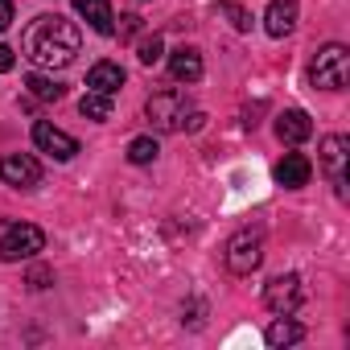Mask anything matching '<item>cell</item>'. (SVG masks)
<instances>
[{"mask_svg":"<svg viewBox=\"0 0 350 350\" xmlns=\"http://www.w3.org/2000/svg\"><path fill=\"white\" fill-rule=\"evenodd\" d=\"M79 46H83L79 25L66 21V17H58V13H42V17H33V21L25 25V33H21V50H25V58H29L33 66H46V70H62V66H70L75 54H79Z\"/></svg>","mask_w":350,"mask_h":350,"instance_id":"1","label":"cell"},{"mask_svg":"<svg viewBox=\"0 0 350 350\" xmlns=\"http://www.w3.org/2000/svg\"><path fill=\"white\" fill-rule=\"evenodd\" d=\"M144 116H148L152 128H161V132H178V128H198V124H202V111H194V103H190L186 91H178V87L157 91V95L144 103Z\"/></svg>","mask_w":350,"mask_h":350,"instance_id":"2","label":"cell"},{"mask_svg":"<svg viewBox=\"0 0 350 350\" xmlns=\"http://www.w3.org/2000/svg\"><path fill=\"white\" fill-rule=\"evenodd\" d=\"M346 79H350V50H346V46H338V42L321 46V50H317V58L309 62V83H313V87H321V91H342V87H346Z\"/></svg>","mask_w":350,"mask_h":350,"instance_id":"3","label":"cell"},{"mask_svg":"<svg viewBox=\"0 0 350 350\" xmlns=\"http://www.w3.org/2000/svg\"><path fill=\"white\" fill-rule=\"evenodd\" d=\"M46 247V231L33 223H13L0 235V264H17V260H33Z\"/></svg>","mask_w":350,"mask_h":350,"instance_id":"4","label":"cell"},{"mask_svg":"<svg viewBox=\"0 0 350 350\" xmlns=\"http://www.w3.org/2000/svg\"><path fill=\"white\" fill-rule=\"evenodd\" d=\"M227 268L235 272V276H252L260 264H264V239L256 235V231H239V235H231L227 239Z\"/></svg>","mask_w":350,"mask_h":350,"instance_id":"5","label":"cell"},{"mask_svg":"<svg viewBox=\"0 0 350 350\" xmlns=\"http://www.w3.org/2000/svg\"><path fill=\"white\" fill-rule=\"evenodd\" d=\"M301 301H305V284H301V276H297V272L272 276V280H268V288H264V305H268L272 313H297V309H301Z\"/></svg>","mask_w":350,"mask_h":350,"instance_id":"6","label":"cell"},{"mask_svg":"<svg viewBox=\"0 0 350 350\" xmlns=\"http://www.w3.org/2000/svg\"><path fill=\"white\" fill-rule=\"evenodd\" d=\"M0 182H5V186H17V190L38 186V182H42L38 157H29V152H9V157H0Z\"/></svg>","mask_w":350,"mask_h":350,"instance_id":"7","label":"cell"},{"mask_svg":"<svg viewBox=\"0 0 350 350\" xmlns=\"http://www.w3.org/2000/svg\"><path fill=\"white\" fill-rule=\"evenodd\" d=\"M33 144H38L42 152H50L54 161H70V157L79 152V140H75L70 132L54 128L50 120H38V124H33Z\"/></svg>","mask_w":350,"mask_h":350,"instance_id":"8","label":"cell"},{"mask_svg":"<svg viewBox=\"0 0 350 350\" xmlns=\"http://www.w3.org/2000/svg\"><path fill=\"white\" fill-rule=\"evenodd\" d=\"M346 148H350L346 136H325V140H321V165L329 169L338 198H346Z\"/></svg>","mask_w":350,"mask_h":350,"instance_id":"9","label":"cell"},{"mask_svg":"<svg viewBox=\"0 0 350 350\" xmlns=\"http://www.w3.org/2000/svg\"><path fill=\"white\" fill-rule=\"evenodd\" d=\"M309 173H313V165H309L305 152H284V157L276 161V169H272V178H276V186H284V190H301V186H309Z\"/></svg>","mask_w":350,"mask_h":350,"instance_id":"10","label":"cell"},{"mask_svg":"<svg viewBox=\"0 0 350 350\" xmlns=\"http://www.w3.org/2000/svg\"><path fill=\"white\" fill-rule=\"evenodd\" d=\"M70 5H75V13H79L95 33H103V38L116 33V13H111L107 0H70Z\"/></svg>","mask_w":350,"mask_h":350,"instance_id":"11","label":"cell"},{"mask_svg":"<svg viewBox=\"0 0 350 350\" xmlns=\"http://www.w3.org/2000/svg\"><path fill=\"white\" fill-rule=\"evenodd\" d=\"M276 136H280L284 144H301V140L313 136V120H309L301 107H288V111L276 116Z\"/></svg>","mask_w":350,"mask_h":350,"instance_id":"12","label":"cell"},{"mask_svg":"<svg viewBox=\"0 0 350 350\" xmlns=\"http://www.w3.org/2000/svg\"><path fill=\"white\" fill-rule=\"evenodd\" d=\"M264 29L268 38H288L297 29V0H272L264 13Z\"/></svg>","mask_w":350,"mask_h":350,"instance_id":"13","label":"cell"},{"mask_svg":"<svg viewBox=\"0 0 350 350\" xmlns=\"http://www.w3.org/2000/svg\"><path fill=\"white\" fill-rule=\"evenodd\" d=\"M169 75L178 79V83H198V79H202V54H198L194 46L173 50V54H169Z\"/></svg>","mask_w":350,"mask_h":350,"instance_id":"14","label":"cell"},{"mask_svg":"<svg viewBox=\"0 0 350 350\" xmlns=\"http://www.w3.org/2000/svg\"><path fill=\"white\" fill-rule=\"evenodd\" d=\"M124 87V66L120 62H95L87 70V91H99V95H116Z\"/></svg>","mask_w":350,"mask_h":350,"instance_id":"15","label":"cell"},{"mask_svg":"<svg viewBox=\"0 0 350 350\" xmlns=\"http://www.w3.org/2000/svg\"><path fill=\"white\" fill-rule=\"evenodd\" d=\"M264 338H268V346H276V350H280V346H297V342L305 338V329H301L288 313H276V321L264 329Z\"/></svg>","mask_w":350,"mask_h":350,"instance_id":"16","label":"cell"},{"mask_svg":"<svg viewBox=\"0 0 350 350\" xmlns=\"http://www.w3.org/2000/svg\"><path fill=\"white\" fill-rule=\"evenodd\" d=\"M25 87H29V95H33V99H46V103H54V99H62V95H66V87H62V83H54V79H46V75H29V79H25Z\"/></svg>","mask_w":350,"mask_h":350,"instance_id":"17","label":"cell"},{"mask_svg":"<svg viewBox=\"0 0 350 350\" xmlns=\"http://www.w3.org/2000/svg\"><path fill=\"white\" fill-rule=\"evenodd\" d=\"M79 111L87 120H111V95H99V91H87L79 99Z\"/></svg>","mask_w":350,"mask_h":350,"instance_id":"18","label":"cell"},{"mask_svg":"<svg viewBox=\"0 0 350 350\" xmlns=\"http://www.w3.org/2000/svg\"><path fill=\"white\" fill-rule=\"evenodd\" d=\"M157 152H161V148H157L152 136H136V140L128 144V161H132V165H152Z\"/></svg>","mask_w":350,"mask_h":350,"instance_id":"19","label":"cell"},{"mask_svg":"<svg viewBox=\"0 0 350 350\" xmlns=\"http://www.w3.org/2000/svg\"><path fill=\"white\" fill-rule=\"evenodd\" d=\"M219 13H227L235 29H243V33L252 29V13H247V9L239 5V0H219Z\"/></svg>","mask_w":350,"mask_h":350,"instance_id":"20","label":"cell"},{"mask_svg":"<svg viewBox=\"0 0 350 350\" xmlns=\"http://www.w3.org/2000/svg\"><path fill=\"white\" fill-rule=\"evenodd\" d=\"M161 54H165V46H161V38H157V33H152V38H144V42H140V50H136L140 66H157V62H161Z\"/></svg>","mask_w":350,"mask_h":350,"instance_id":"21","label":"cell"},{"mask_svg":"<svg viewBox=\"0 0 350 350\" xmlns=\"http://www.w3.org/2000/svg\"><path fill=\"white\" fill-rule=\"evenodd\" d=\"M140 29H144V21H140L136 13H124V17H120V25H116V33H120V42H128V38H136Z\"/></svg>","mask_w":350,"mask_h":350,"instance_id":"22","label":"cell"},{"mask_svg":"<svg viewBox=\"0 0 350 350\" xmlns=\"http://www.w3.org/2000/svg\"><path fill=\"white\" fill-rule=\"evenodd\" d=\"M54 284V272L50 268H33L29 272V288H50Z\"/></svg>","mask_w":350,"mask_h":350,"instance_id":"23","label":"cell"},{"mask_svg":"<svg viewBox=\"0 0 350 350\" xmlns=\"http://www.w3.org/2000/svg\"><path fill=\"white\" fill-rule=\"evenodd\" d=\"M13 66H17V58H13V50H9L5 42H0V75H9Z\"/></svg>","mask_w":350,"mask_h":350,"instance_id":"24","label":"cell"},{"mask_svg":"<svg viewBox=\"0 0 350 350\" xmlns=\"http://www.w3.org/2000/svg\"><path fill=\"white\" fill-rule=\"evenodd\" d=\"M13 25V0H0V29Z\"/></svg>","mask_w":350,"mask_h":350,"instance_id":"25","label":"cell"}]
</instances>
